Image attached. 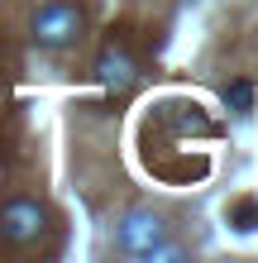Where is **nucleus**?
Segmentation results:
<instances>
[{
	"label": "nucleus",
	"instance_id": "nucleus-3",
	"mask_svg": "<svg viewBox=\"0 0 258 263\" xmlns=\"http://www.w3.org/2000/svg\"><path fill=\"white\" fill-rule=\"evenodd\" d=\"M96 77L105 86V96H129L134 86H139V63H134V53L125 43H105V53L96 58Z\"/></svg>",
	"mask_w": 258,
	"mask_h": 263
},
{
	"label": "nucleus",
	"instance_id": "nucleus-6",
	"mask_svg": "<svg viewBox=\"0 0 258 263\" xmlns=\"http://www.w3.org/2000/svg\"><path fill=\"white\" fill-rule=\"evenodd\" d=\"M225 105H234L239 115L253 110V86L249 82H230V86H225Z\"/></svg>",
	"mask_w": 258,
	"mask_h": 263
},
{
	"label": "nucleus",
	"instance_id": "nucleus-5",
	"mask_svg": "<svg viewBox=\"0 0 258 263\" xmlns=\"http://www.w3.org/2000/svg\"><path fill=\"white\" fill-rule=\"evenodd\" d=\"M120 249H129V254H158L163 249V220L148 215V211L125 215V225H120Z\"/></svg>",
	"mask_w": 258,
	"mask_h": 263
},
{
	"label": "nucleus",
	"instance_id": "nucleus-7",
	"mask_svg": "<svg viewBox=\"0 0 258 263\" xmlns=\"http://www.w3.org/2000/svg\"><path fill=\"white\" fill-rule=\"evenodd\" d=\"M234 225L239 230H253L258 225V201H239V206H234Z\"/></svg>",
	"mask_w": 258,
	"mask_h": 263
},
{
	"label": "nucleus",
	"instance_id": "nucleus-2",
	"mask_svg": "<svg viewBox=\"0 0 258 263\" xmlns=\"http://www.w3.org/2000/svg\"><path fill=\"white\" fill-rule=\"evenodd\" d=\"M43 230H48V211H43L38 201L14 196V201L0 206V244H10V249H29V244L43 239Z\"/></svg>",
	"mask_w": 258,
	"mask_h": 263
},
{
	"label": "nucleus",
	"instance_id": "nucleus-4",
	"mask_svg": "<svg viewBox=\"0 0 258 263\" xmlns=\"http://www.w3.org/2000/svg\"><path fill=\"white\" fill-rule=\"evenodd\" d=\"M158 120H163V125H168L177 139H187V134L215 139V134H220V125H215V120H210V115H206L196 101H168V105L158 110Z\"/></svg>",
	"mask_w": 258,
	"mask_h": 263
},
{
	"label": "nucleus",
	"instance_id": "nucleus-1",
	"mask_svg": "<svg viewBox=\"0 0 258 263\" xmlns=\"http://www.w3.org/2000/svg\"><path fill=\"white\" fill-rule=\"evenodd\" d=\"M29 34H34V43H38V48H48V53L72 48V43H77V34H82V10L72 5V0H48V5L34 10Z\"/></svg>",
	"mask_w": 258,
	"mask_h": 263
}]
</instances>
